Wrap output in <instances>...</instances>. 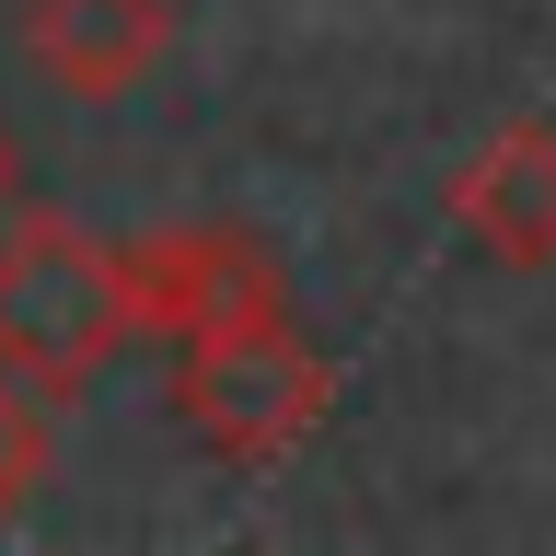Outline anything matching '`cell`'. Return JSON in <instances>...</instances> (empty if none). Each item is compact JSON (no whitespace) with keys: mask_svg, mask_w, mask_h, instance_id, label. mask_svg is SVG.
Instances as JSON below:
<instances>
[{"mask_svg":"<svg viewBox=\"0 0 556 556\" xmlns=\"http://www.w3.org/2000/svg\"><path fill=\"white\" fill-rule=\"evenodd\" d=\"M128 337L116 243H93L70 208H0V371L35 394H81Z\"/></svg>","mask_w":556,"mask_h":556,"instance_id":"obj_1","label":"cell"},{"mask_svg":"<svg viewBox=\"0 0 556 556\" xmlns=\"http://www.w3.org/2000/svg\"><path fill=\"white\" fill-rule=\"evenodd\" d=\"M337 406V371H325V348L278 313H232V325H198V337H174V417L198 429L220 464H290V452L325 429Z\"/></svg>","mask_w":556,"mask_h":556,"instance_id":"obj_2","label":"cell"},{"mask_svg":"<svg viewBox=\"0 0 556 556\" xmlns=\"http://www.w3.org/2000/svg\"><path fill=\"white\" fill-rule=\"evenodd\" d=\"M116 278H128V325L151 337H198V325H232V313H278V255L232 220H174V232L116 243Z\"/></svg>","mask_w":556,"mask_h":556,"instance_id":"obj_3","label":"cell"},{"mask_svg":"<svg viewBox=\"0 0 556 556\" xmlns=\"http://www.w3.org/2000/svg\"><path fill=\"white\" fill-rule=\"evenodd\" d=\"M174 0H24L12 12V35H24V59L59 81L70 104H116L139 93L151 70L174 59Z\"/></svg>","mask_w":556,"mask_h":556,"instance_id":"obj_4","label":"cell"},{"mask_svg":"<svg viewBox=\"0 0 556 556\" xmlns=\"http://www.w3.org/2000/svg\"><path fill=\"white\" fill-rule=\"evenodd\" d=\"M452 220H464L476 255H498V267H521V278L556 267V128L545 116L498 128L476 163L452 174Z\"/></svg>","mask_w":556,"mask_h":556,"instance_id":"obj_5","label":"cell"},{"mask_svg":"<svg viewBox=\"0 0 556 556\" xmlns=\"http://www.w3.org/2000/svg\"><path fill=\"white\" fill-rule=\"evenodd\" d=\"M47 452H59V441H47V417H35V394H24L12 371H0V521L24 510L35 486H47Z\"/></svg>","mask_w":556,"mask_h":556,"instance_id":"obj_6","label":"cell"},{"mask_svg":"<svg viewBox=\"0 0 556 556\" xmlns=\"http://www.w3.org/2000/svg\"><path fill=\"white\" fill-rule=\"evenodd\" d=\"M0 208H24V151H12V128H0Z\"/></svg>","mask_w":556,"mask_h":556,"instance_id":"obj_7","label":"cell"}]
</instances>
